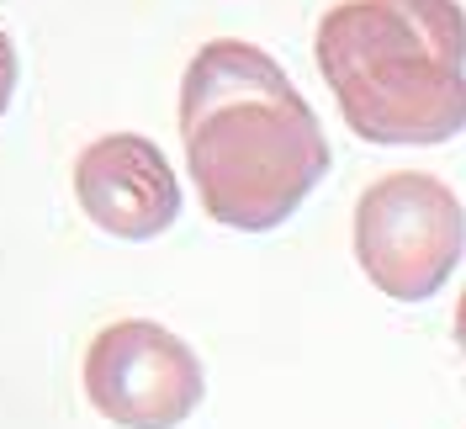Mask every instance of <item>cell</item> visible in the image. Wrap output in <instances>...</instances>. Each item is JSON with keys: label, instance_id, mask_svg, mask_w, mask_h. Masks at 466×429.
<instances>
[{"label": "cell", "instance_id": "cell-1", "mask_svg": "<svg viewBox=\"0 0 466 429\" xmlns=\"http://www.w3.org/2000/svg\"><path fill=\"white\" fill-rule=\"evenodd\" d=\"M180 138L207 218L233 233L281 229L329 175V138L276 58L212 37L180 80Z\"/></svg>", "mask_w": 466, "mask_h": 429}, {"label": "cell", "instance_id": "cell-2", "mask_svg": "<svg viewBox=\"0 0 466 429\" xmlns=\"http://www.w3.org/2000/svg\"><path fill=\"white\" fill-rule=\"evenodd\" d=\"M313 54L339 117L366 143L466 133V11L456 0H339Z\"/></svg>", "mask_w": 466, "mask_h": 429}, {"label": "cell", "instance_id": "cell-3", "mask_svg": "<svg viewBox=\"0 0 466 429\" xmlns=\"http://www.w3.org/2000/svg\"><path fill=\"white\" fill-rule=\"evenodd\" d=\"M466 250L461 197L424 170H392L355 201V265L392 302H430Z\"/></svg>", "mask_w": 466, "mask_h": 429}, {"label": "cell", "instance_id": "cell-4", "mask_svg": "<svg viewBox=\"0 0 466 429\" xmlns=\"http://www.w3.org/2000/svg\"><path fill=\"white\" fill-rule=\"evenodd\" d=\"M202 393L197 350L154 318H116L86 350V398L116 429H180Z\"/></svg>", "mask_w": 466, "mask_h": 429}, {"label": "cell", "instance_id": "cell-5", "mask_svg": "<svg viewBox=\"0 0 466 429\" xmlns=\"http://www.w3.org/2000/svg\"><path fill=\"white\" fill-rule=\"evenodd\" d=\"M75 201L101 233L144 244L180 218V180L154 138L106 133L75 159Z\"/></svg>", "mask_w": 466, "mask_h": 429}, {"label": "cell", "instance_id": "cell-6", "mask_svg": "<svg viewBox=\"0 0 466 429\" xmlns=\"http://www.w3.org/2000/svg\"><path fill=\"white\" fill-rule=\"evenodd\" d=\"M11 96H16V43H11L5 27H0V117H5V107H11Z\"/></svg>", "mask_w": 466, "mask_h": 429}, {"label": "cell", "instance_id": "cell-7", "mask_svg": "<svg viewBox=\"0 0 466 429\" xmlns=\"http://www.w3.org/2000/svg\"><path fill=\"white\" fill-rule=\"evenodd\" d=\"M456 344L466 350V291H461V302H456Z\"/></svg>", "mask_w": 466, "mask_h": 429}]
</instances>
